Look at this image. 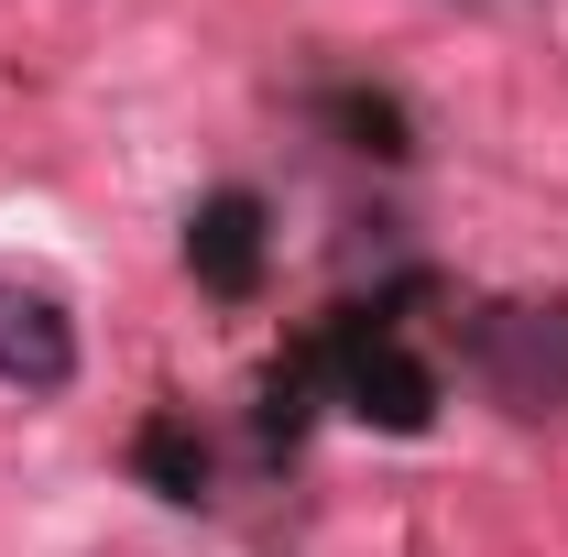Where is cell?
I'll return each mask as SVG.
<instances>
[{
	"mask_svg": "<svg viewBox=\"0 0 568 557\" xmlns=\"http://www.w3.org/2000/svg\"><path fill=\"white\" fill-rule=\"evenodd\" d=\"M77 372V340L67 317H55V295H22V284H0V383H33V394H55Z\"/></svg>",
	"mask_w": 568,
	"mask_h": 557,
	"instance_id": "6da1fadb",
	"label": "cell"
},
{
	"mask_svg": "<svg viewBox=\"0 0 568 557\" xmlns=\"http://www.w3.org/2000/svg\"><path fill=\"white\" fill-rule=\"evenodd\" d=\"M197 252H209V274H219V284H241V274H252V209H241V198H219Z\"/></svg>",
	"mask_w": 568,
	"mask_h": 557,
	"instance_id": "7a4b0ae2",
	"label": "cell"
}]
</instances>
